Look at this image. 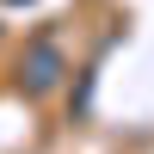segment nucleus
Returning <instances> with one entry per match:
<instances>
[{
  "label": "nucleus",
  "mask_w": 154,
  "mask_h": 154,
  "mask_svg": "<svg viewBox=\"0 0 154 154\" xmlns=\"http://www.w3.org/2000/svg\"><path fill=\"white\" fill-rule=\"evenodd\" d=\"M62 74H68V56H62L49 37H37V43L25 49V62H19V80H25V93H31V99L56 93V86H62Z\"/></svg>",
  "instance_id": "f257e3e1"
}]
</instances>
